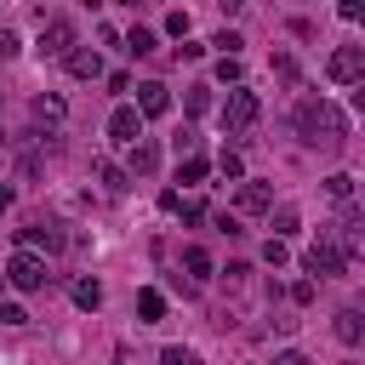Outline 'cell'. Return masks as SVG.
<instances>
[{
	"instance_id": "obj_1",
	"label": "cell",
	"mask_w": 365,
	"mask_h": 365,
	"mask_svg": "<svg viewBox=\"0 0 365 365\" xmlns=\"http://www.w3.org/2000/svg\"><path fill=\"white\" fill-rule=\"evenodd\" d=\"M297 131L314 148H342L348 143V114L336 103H325V97H302L297 103Z\"/></svg>"
},
{
	"instance_id": "obj_2",
	"label": "cell",
	"mask_w": 365,
	"mask_h": 365,
	"mask_svg": "<svg viewBox=\"0 0 365 365\" xmlns=\"http://www.w3.org/2000/svg\"><path fill=\"white\" fill-rule=\"evenodd\" d=\"M6 285H17V291H46L51 274H46L40 251H11V257H6Z\"/></svg>"
},
{
	"instance_id": "obj_3",
	"label": "cell",
	"mask_w": 365,
	"mask_h": 365,
	"mask_svg": "<svg viewBox=\"0 0 365 365\" xmlns=\"http://www.w3.org/2000/svg\"><path fill=\"white\" fill-rule=\"evenodd\" d=\"M74 46H80V34H74L68 17H46V23H40V46H34V51H40L46 63H63Z\"/></svg>"
},
{
	"instance_id": "obj_4",
	"label": "cell",
	"mask_w": 365,
	"mask_h": 365,
	"mask_svg": "<svg viewBox=\"0 0 365 365\" xmlns=\"http://www.w3.org/2000/svg\"><path fill=\"white\" fill-rule=\"evenodd\" d=\"M257 114H262L257 91L234 86V91H228V103H222V131H228V137H240V131H251V125H257Z\"/></svg>"
},
{
	"instance_id": "obj_5",
	"label": "cell",
	"mask_w": 365,
	"mask_h": 365,
	"mask_svg": "<svg viewBox=\"0 0 365 365\" xmlns=\"http://www.w3.org/2000/svg\"><path fill=\"white\" fill-rule=\"evenodd\" d=\"M302 268H308V279H331V274H342V268H348V257L336 251V240H331V234H319V245H308V251H302Z\"/></svg>"
},
{
	"instance_id": "obj_6",
	"label": "cell",
	"mask_w": 365,
	"mask_h": 365,
	"mask_svg": "<svg viewBox=\"0 0 365 365\" xmlns=\"http://www.w3.org/2000/svg\"><path fill=\"white\" fill-rule=\"evenodd\" d=\"M325 74H331L336 86H359V80H365V46H336L331 63H325Z\"/></svg>"
},
{
	"instance_id": "obj_7",
	"label": "cell",
	"mask_w": 365,
	"mask_h": 365,
	"mask_svg": "<svg viewBox=\"0 0 365 365\" xmlns=\"http://www.w3.org/2000/svg\"><path fill=\"white\" fill-rule=\"evenodd\" d=\"M234 211H245V217H257V211H274V188H268V182H257V177H240Z\"/></svg>"
},
{
	"instance_id": "obj_8",
	"label": "cell",
	"mask_w": 365,
	"mask_h": 365,
	"mask_svg": "<svg viewBox=\"0 0 365 365\" xmlns=\"http://www.w3.org/2000/svg\"><path fill=\"white\" fill-rule=\"evenodd\" d=\"M17 240H23V251H63L68 245V234L57 222H29V228H17Z\"/></svg>"
},
{
	"instance_id": "obj_9",
	"label": "cell",
	"mask_w": 365,
	"mask_h": 365,
	"mask_svg": "<svg viewBox=\"0 0 365 365\" xmlns=\"http://www.w3.org/2000/svg\"><path fill=\"white\" fill-rule=\"evenodd\" d=\"M131 108H137L143 120H160V114H171V91H165L160 80H143V86H137V103H131Z\"/></svg>"
},
{
	"instance_id": "obj_10",
	"label": "cell",
	"mask_w": 365,
	"mask_h": 365,
	"mask_svg": "<svg viewBox=\"0 0 365 365\" xmlns=\"http://www.w3.org/2000/svg\"><path fill=\"white\" fill-rule=\"evenodd\" d=\"M108 137H114V143H125V148H131V143H137V137H143V114H137V108H131V103H120V108H114V114H108Z\"/></svg>"
},
{
	"instance_id": "obj_11",
	"label": "cell",
	"mask_w": 365,
	"mask_h": 365,
	"mask_svg": "<svg viewBox=\"0 0 365 365\" xmlns=\"http://www.w3.org/2000/svg\"><path fill=\"white\" fill-rule=\"evenodd\" d=\"M63 68H68L74 80H103V57H97V46H74V51L63 57Z\"/></svg>"
},
{
	"instance_id": "obj_12",
	"label": "cell",
	"mask_w": 365,
	"mask_h": 365,
	"mask_svg": "<svg viewBox=\"0 0 365 365\" xmlns=\"http://www.w3.org/2000/svg\"><path fill=\"white\" fill-rule=\"evenodd\" d=\"M154 171H160V143H154V137H137V143H131L125 177H154Z\"/></svg>"
},
{
	"instance_id": "obj_13",
	"label": "cell",
	"mask_w": 365,
	"mask_h": 365,
	"mask_svg": "<svg viewBox=\"0 0 365 365\" xmlns=\"http://www.w3.org/2000/svg\"><path fill=\"white\" fill-rule=\"evenodd\" d=\"M34 120H40V125H51V137H57V125L68 120V103H63L57 91H46V97H34Z\"/></svg>"
},
{
	"instance_id": "obj_14",
	"label": "cell",
	"mask_w": 365,
	"mask_h": 365,
	"mask_svg": "<svg viewBox=\"0 0 365 365\" xmlns=\"http://www.w3.org/2000/svg\"><path fill=\"white\" fill-rule=\"evenodd\" d=\"M182 274H188V285L211 279V274H217V268H211V251H205V245H182Z\"/></svg>"
},
{
	"instance_id": "obj_15",
	"label": "cell",
	"mask_w": 365,
	"mask_h": 365,
	"mask_svg": "<svg viewBox=\"0 0 365 365\" xmlns=\"http://www.w3.org/2000/svg\"><path fill=\"white\" fill-rule=\"evenodd\" d=\"M331 331H336V342H359L365 336V319H359V308H336V319H331Z\"/></svg>"
},
{
	"instance_id": "obj_16",
	"label": "cell",
	"mask_w": 365,
	"mask_h": 365,
	"mask_svg": "<svg viewBox=\"0 0 365 365\" xmlns=\"http://www.w3.org/2000/svg\"><path fill=\"white\" fill-rule=\"evenodd\" d=\"M68 297H74V308H86V314H91V308H103V285H97L91 274H80V279L68 285Z\"/></svg>"
},
{
	"instance_id": "obj_17",
	"label": "cell",
	"mask_w": 365,
	"mask_h": 365,
	"mask_svg": "<svg viewBox=\"0 0 365 365\" xmlns=\"http://www.w3.org/2000/svg\"><path fill=\"white\" fill-rule=\"evenodd\" d=\"M137 314H143V325H154V319H165V297H160L154 285H143V291H137Z\"/></svg>"
},
{
	"instance_id": "obj_18",
	"label": "cell",
	"mask_w": 365,
	"mask_h": 365,
	"mask_svg": "<svg viewBox=\"0 0 365 365\" xmlns=\"http://www.w3.org/2000/svg\"><path fill=\"white\" fill-rule=\"evenodd\" d=\"M97 182H103L108 194H125V182H131V177H125V165H114V160H97Z\"/></svg>"
},
{
	"instance_id": "obj_19",
	"label": "cell",
	"mask_w": 365,
	"mask_h": 365,
	"mask_svg": "<svg viewBox=\"0 0 365 365\" xmlns=\"http://www.w3.org/2000/svg\"><path fill=\"white\" fill-rule=\"evenodd\" d=\"M291 234H297V205H279V211H274V234H268V240H291Z\"/></svg>"
},
{
	"instance_id": "obj_20",
	"label": "cell",
	"mask_w": 365,
	"mask_h": 365,
	"mask_svg": "<svg viewBox=\"0 0 365 365\" xmlns=\"http://www.w3.org/2000/svg\"><path fill=\"white\" fill-rule=\"evenodd\" d=\"M325 194L348 205V200H354V177H348V171H336V177H325Z\"/></svg>"
},
{
	"instance_id": "obj_21",
	"label": "cell",
	"mask_w": 365,
	"mask_h": 365,
	"mask_svg": "<svg viewBox=\"0 0 365 365\" xmlns=\"http://www.w3.org/2000/svg\"><path fill=\"white\" fill-rule=\"evenodd\" d=\"M125 51H131V57H148V51H154V34H148V29H131V34H125Z\"/></svg>"
},
{
	"instance_id": "obj_22",
	"label": "cell",
	"mask_w": 365,
	"mask_h": 365,
	"mask_svg": "<svg viewBox=\"0 0 365 365\" xmlns=\"http://www.w3.org/2000/svg\"><path fill=\"white\" fill-rule=\"evenodd\" d=\"M160 365H205V359H200L194 348H177V342H171V348L160 354Z\"/></svg>"
},
{
	"instance_id": "obj_23",
	"label": "cell",
	"mask_w": 365,
	"mask_h": 365,
	"mask_svg": "<svg viewBox=\"0 0 365 365\" xmlns=\"http://www.w3.org/2000/svg\"><path fill=\"white\" fill-rule=\"evenodd\" d=\"M240 74H245L240 57H217V80H222V86H240Z\"/></svg>"
},
{
	"instance_id": "obj_24",
	"label": "cell",
	"mask_w": 365,
	"mask_h": 365,
	"mask_svg": "<svg viewBox=\"0 0 365 365\" xmlns=\"http://www.w3.org/2000/svg\"><path fill=\"white\" fill-rule=\"evenodd\" d=\"M200 177H205V160H200V154H188V160L177 165V182H200Z\"/></svg>"
},
{
	"instance_id": "obj_25",
	"label": "cell",
	"mask_w": 365,
	"mask_h": 365,
	"mask_svg": "<svg viewBox=\"0 0 365 365\" xmlns=\"http://www.w3.org/2000/svg\"><path fill=\"white\" fill-rule=\"evenodd\" d=\"M165 34L171 40H188V11H165Z\"/></svg>"
},
{
	"instance_id": "obj_26",
	"label": "cell",
	"mask_w": 365,
	"mask_h": 365,
	"mask_svg": "<svg viewBox=\"0 0 365 365\" xmlns=\"http://www.w3.org/2000/svg\"><path fill=\"white\" fill-rule=\"evenodd\" d=\"M211 46H222V57H240V46H245V40H240L234 29H222V34H211Z\"/></svg>"
},
{
	"instance_id": "obj_27",
	"label": "cell",
	"mask_w": 365,
	"mask_h": 365,
	"mask_svg": "<svg viewBox=\"0 0 365 365\" xmlns=\"http://www.w3.org/2000/svg\"><path fill=\"white\" fill-rule=\"evenodd\" d=\"M182 108H188V114H205V108H211V91H205V86H194V91L182 97Z\"/></svg>"
},
{
	"instance_id": "obj_28",
	"label": "cell",
	"mask_w": 365,
	"mask_h": 365,
	"mask_svg": "<svg viewBox=\"0 0 365 365\" xmlns=\"http://www.w3.org/2000/svg\"><path fill=\"white\" fill-rule=\"evenodd\" d=\"M194 143H200V137H194V125H182V131L171 137V148H177V160H188V154H194Z\"/></svg>"
},
{
	"instance_id": "obj_29",
	"label": "cell",
	"mask_w": 365,
	"mask_h": 365,
	"mask_svg": "<svg viewBox=\"0 0 365 365\" xmlns=\"http://www.w3.org/2000/svg\"><path fill=\"white\" fill-rule=\"evenodd\" d=\"M217 165H222V177H234V182L245 177V165H240V154H234V148H222V160H217Z\"/></svg>"
},
{
	"instance_id": "obj_30",
	"label": "cell",
	"mask_w": 365,
	"mask_h": 365,
	"mask_svg": "<svg viewBox=\"0 0 365 365\" xmlns=\"http://www.w3.org/2000/svg\"><path fill=\"white\" fill-rule=\"evenodd\" d=\"M274 74H279V80H297V57L279 51V57H274Z\"/></svg>"
},
{
	"instance_id": "obj_31",
	"label": "cell",
	"mask_w": 365,
	"mask_h": 365,
	"mask_svg": "<svg viewBox=\"0 0 365 365\" xmlns=\"http://www.w3.org/2000/svg\"><path fill=\"white\" fill-rule=\"evenodd\" d=\"M177 217H182V222H200L205 205H200V200H177Z\"/></svg>"
},
{
	"instance_id": "obj_32",
	"label": "cell",
	"mask_w": 365,
	"mask_h": 365,
	"mask_svg": "<svg viewBox=\"0 0 365 365\" xmlns=\"http://www.w3.org/2000/svg\"><path fill=\"white\" fill-rule=\"evenodd\" d=\"M262 262L279 268V262H285V240H268V245H262Z\"/></svg>"
},
{
	"instance_id": "obj_33",
	"label": "cell",
	"mask_w": 365,
	"mask_h": 365,
	"mask_svg": "<svg viewBox=\"0 0 365 365\" xmlns=\"http://www.w3.org/2000/svg\"><path fill=\"white\" fill-rule=\"evenodd\" d=\"M291 302L308 308V302H314V279H297V285H291Z\"/></svg>"
},
{
	"instance_id": "obj_34",
	"label": "cell",
	"mask_w": 365,
	"mask_h": 365,
	"mask_svg": "<svg viewBox=\"0 0 365 365\" xmlns=\"http://www.w3.org/2000/svg\"><path fill=\"white\" fill-rule=\"evenodd\" d=\"M0 325H29V314L17 302H0Z\"/></svg>"
},
{
	"instance_id": "obj_35",
	"label": "cell",
	"mask_w": 365,
	"mask_h": 365,
	"mask_svg": "<svg viewBox=\"0 0 365 365\" xmlns=\"http://www.w3.org/2000/svg\"><path fill=\"white\" fill-rule=\"evenodd\" d=\"M17 51H23V40H17L11 29H0V57H17Z\"/></svg>"
},
{
	"instance_id": "obj_36",
	"label": "cell",
	"mask_w": 365,
	"mask_h": 365,
	"mask_svg": "<svg viewBox=\"0 0 365 365\" xmlns=\"http://www.w3.org/2000/svg\"><path fill=\"white\" fill-rule=\"evenodd\" d=\"M336 11H342L348 23H359V17H365V0H336Z\"/></svg>"
},
{
	"instance_id": "obj_37",
	"label": "cell",
	"mask_w": 365,
	"mask_h": 365,
	"mask_svg": "<svg viewBox=\"0 0 365 365\" xmlns=\"http://www.w3.org/2000/svg\"><path fill=\"white\" fill-rule=\"evenodd\" d=\"M274 365H308V354H297V348H285V354H279Z\"/></svg>"
},
{
	"instance_id": "obj_38",
	"label": "cell",
	"mask_w": 365,
	"mask_h": 365,
	"mask_svg": "<svg viewBox=\"0 0 365 365\" xmlns=\"http://www.w3.org/2000/svg\"><path fill=\"white\" fill-rule=\"evenodd\" d=\"M6 211H11V188L0 182V217H6Z\"/></svg>"
},
{
	"instance_id": "obj_39",
	"label": "cell",
	"mask_w": 365,
	"mask_h": 365,
	"mask_svg": "<svg viewBox=\"0 0 365 365\" xmlns=\"http://www.w3.org/2000/svg\"><path fill=\"white\" fill-rule=\"evenodd\" d=\"M217 6H222V11H240V6H245V0H217Z\"/></svg>"
}]
</instances>
